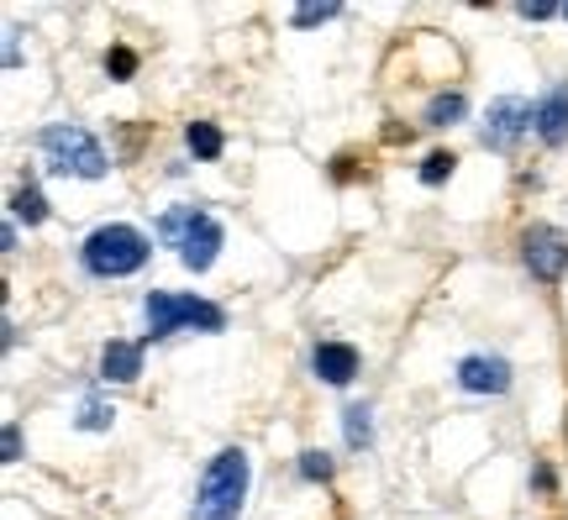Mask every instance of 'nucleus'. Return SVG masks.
Wrapping results in <instances>:
<instances>
[{
	"mask_svg": "<svg viewBox=\"0 0 568 520\" xmlns=\"http://www.w3.org/2000/svg\"><path fill=\"white\" fill-rule=\"evenodd\" d=\"M247 479H253L247 452L243 447H222L216 458L205 462L195 504H190V520H237L243 516V500H247Z\"/></svg>",
	"mask_w": 568,
	"mask_h": 520,
	"instance_id": "1",
	"label": "nucleus"
},
{
	"mask_svg": "<svg viewBox=\"0 0 568 520\" xmlns=\"http://www.w3.org/2000/svg\"><path fill=\"white\" fill-rule=\"evenodd\" d=\"M105 74H111V80H132V74H138V53H132V48H111V53H105Z\"/></svg>",
	"mask_w": 568,
	"mask_h": 520,
	"instance_id": "17",
	"label": "nucleus"
},
{
	"mask_svg": "<svg viewBox=\"0 0 568 520\" xmlns=\"http://www.w3.org/2000/svg\"><path fill=\"white\" fill-rule=\"evenodd\" d=\"M142 374V341H105L101 347V379L132 384Z\"/></svg>",
	"mask_w": 568,
	"mask_h": 520,
	"instance_id": "11",
	"label": "nucleus"
},
{
	"mask_svg": "<svg viewBox=\"0 0 568 520\" xmlns=\"http://www.w3.org/2000/svg\"><path fill=\"white\" fill-rule=\"evenodd\" d=\"M531 483H537V489L548 494V489H552V468H537V473H531Z\"/></svg>",
	"mask_w": 568,
	"mask_h": 520,
	"instance_id": "24",
	"label": "nucleus"
},
{
	"mask_svg": "<svg viewBox=\"0 0 568 520\" xmlns=\"http://www.w3.org/2000/svg\"><path fill=\"white\" fill-rule=\"evenodd\" d=\"M184 142H190V153L205 159V163H216L222 159V147H226V137H222V126H216V121H190V126H184Z\"/></svg>",
	"mask_w": 568,
	"mask_h": 520,
	"instance_id": "12",
	"label": "nucleus"
},
{
	"mask_svg": "<svg viewBox=\"0 0 568 520\" xmlns=\"http://www.w3.org/2000/svg\"><path fill=\"white\" fill-rule=\"evenodd\" d=\"M159 242L180 253V263L190 274H205V268L216 263V253H222L226 232L205 205H169L159 216Z\"/></svg>",
	"mask_w": 568,
	"mask_h": 520,
	"instance_id": "2",
	"label": "nucleus"
},
{
	"mask_svg": "<svg viewBox=\"0 0 568 520\" xmlns=\"http://www.w3.org/2000/svg\"><path fill=\"white\" fill-rule=\"evenodd\" d=\"M531 111H537V105L521 101V95H500V101L489 105V116H485V132H479V142H485L489 153H510V147L521 142V132L531 126Z\"/></svg>",
	"mask_w": 568,
	"mask_h": 520,
	"instance_id": "7",
	"label": "nucleus"
},
{
	"mask_svg": "<svg viewBox=\"0 0 568 520\" xmlns=\"http://www.w3.org/2000/svg\"><path fill=\"white\" fill-rule=\"evenodd\" d=\"M148 253H153L148 237H142L138 226H126V221H105V226H95L80 242L84 274H95V279H126V274H138L142 263H148Z\"/></svg>",
	"mask_w": 568,
	"mask_h": 520,
	"instance_id": "3",
	"label": "nucleus"
},
{
	"mask_svg": "<svg viewBox=\"0 0 568 520\" xmlns=\"http://www.w3.org/2000/svg\"><path fill=\"white\" fill-rule=\"evenodd\" d=\"M343 437L353 452H364V447H374V410L368 405H347L343 410Z\"/></svg>",
	"mask_w": 568,
	"mask_h": 520,
	"instance_id": "13",
	"label": "nucleus"
},
{
	"mask_svg": "<svg viewBox=\"0 0 568 520\" xmlns=\"http://www.w3.org/2000/svg\"><path fill=\"white\" fill-rule=\"evenodd\" d=\"M531 132L548 142V147H564L568 142V84H552L548 95L531 111Z\"/></svg>",
	"mask_w": 568,
	"mask_h": 520,
	"instance_id": "9",
	"label": "nucleus"
},
{
	"mask_svg": "<svg viewBox=\"0 0 568 520\" xmlns=\"http://www.w3.org/2000/svg\"><path fill=\"white\" fill-rule=\"evenodd\" d=\"M337 11H343V6H295V27H322V21H332L337 17Z\"/></svg>",
	"mask_w": 568,
	"mask_h": 520,
	"instance_id": "20",
	"label": "nucleus"
},
{
	"mask_svg": "<svg viewBox=\"0 0 568 520\" xmlns=\"http://www.w3.org/2000/svg\"><path fill=\"white\" fill-rule=\"evenodd\" d=\"M458 389L468 395H506L510 389V363L500 353H468L458 363Z\"/></svg>",
	"mask_w": 568,
	"mask_h": 520,
	"instance_id": "8",
	"label": "nucleus"
},
{
	"mask_svg": "<svg viewBox=\"0 0 568 520\" xmlns=\"http://www.w3.org/2000/svg\"><path fill=\"white\" fill-rule=\"evenodd\" d=\"M453 169H458V159H453V153H426V163H422V184H443V180H453Z\"/></svg>",
	"mask_w": 568,
	"mask_h": 520,
	"instance_id": "16",
	"label": "nucleus"
},
{
	"mask_svg": "<svg viewBox=\"0 0 568 520\" xmlns=\"http://www.w3.org/2000/svg\"><path fill=\"white\" fill-rule=\"evenodd\" d=\"M0 458H6V462L21 458V431H17V420H11V426H6V437H0Z\"/></svg>",
	"mask_w": 568,
	"mask_h": 520,
	"instance_id": "21",
	"label": "nucleus"
},
{
	"mask_svg": "<svg viewBox=\"0 0 568 520\" xmlns=\"http://www.w3.org/2000/svg\"><path fill=\"white\" fill-rule=\"evenodd\" d=\"M111 416H116L111 405L84 400V405H80V431H105V426H111Z\"/></svg>",
	"mask_w": 568,
	"mask_h": 520,
	"instance_id": "18",
	"label": "nucleus"
},
{
	"mask_svg": "<svg viewBox=\"0 0 568 520\" xmlns=\"http://www.w3.org/2000/svg\"><path fill=\"white\" fill-rule=\"evenodd\" d=\"M21 63V48H17V32H6V69H17Z\"/></svg>",
	"mask_w": 568,
	"mask_h": 520,
	"instance_id": "23",
	"label": "nucleus"
},
{
	"mask_svg": "<svg viewBox=\"0 0 568 520\" xmlns=\"http://www.w3.org/2000/svg\"><path fill=\"white\" fill-rule=\"evenodd\" d=\"M11 216H21L27 226H42V221H48V201H42V190L32 180L17 184V195H11Z\"/></svg>",
	"mask_w": 568,
	"mask_h": 520,
	"instance_id": "14",
	"label": "nucleus"
},
{
	"mask_svg": "<svg viewBox=\"0 0 568 520\" xmlns=\"http://www.w3.org/2000/svg\"><path fill=\"white\" fill-rule=\"evenodd\" d=\"M453 121H464V95L458 90H443V95L426 101V126H453Z\"/></svg>",
	"mask_w": 568,
	"mask_h": 520,
	"instance_id": "15",
	"label": "nucleus"
},
{
	"mask_svg": "<svg viewBox=\"0 0 568 520\" xmlns=\"http://www.w3.org/2000/svg\"><path fill=\"white\" fill-rule=\"evenodd\" d=\"M521 258H527L537 284H558L568 274V237L548 221H537V226L521 232Z\"/></svg>",
	"mask_w": 568,
	"mask_h": 520,
	"instance_id": "6",
	"label": "nucleus"
},
{
	"mask_svg": "<svg viewBox=\"0 0 568 520\" xmlns=\"http://www.w3.org/2000/svg\"><path fill=\"white\" fill-rule=\"evenodd\" d=\"M311 368H316V379H326V384H353V374H358V347H347V341H316Z\"/></svg>",
	"mask_w": 568,
	"mask_h": 520,
	"instance_id": "10",
	"label": "nucleus"
},
{
	"mask_svg": "<svg viewBox=\"0 0 568 520\" xmlns=\"http://www.w3.org/2000/svg\"><path fill=\"white\" fill-rule=\"evenodd\" d=\"M564 17H568V6H564Z\"/></svg>",
	"mask_w": 568,
	"mask_h": 520,
	"instance_id": "25",
	"label": "nucleus"
},
{
	"mask_svg": "<svg viewBox=\"0 0 568 520\" xmlns=\"http://www.w3.org/2000/svg\"><path fill=\"white\" fill-rule=\"evenodd\" d=\"M516 11H521L527 21H548L552 11H558V6H552V0H537V6H516Z\"/></svg>",
	"mask_w": 568,
	"mask_h": 520,
	"instance_id": "22",
	"label": "nucleus"
},
{
	"mask_svg": "<svg viewBox=\"0 0 568 520\" xmlns=\"http://www.w3.org/2000/svg\"><path fill=\"white\" fill-rule=\"evenodd\" d=\"M38 147H42V159H48V169H53V174H69V180H105V169H111L101 137L74 126V121L42 126Z\"/></svg>",
	"mask_w": 568,
	"mask_h": 520,
	"instance_id": "5",
	"label": "nucleus"
},
{
	"mask_svg": "<svg viewBox=\"0 0 568 520\" xmlns=\"http://www.w3.org/2000/svg\"><path fill=\"white\" fill-rule=\"evenodd\" d=\"M142 320H148V341H163L174 332H226V310L201 295H180V289H153L142 300Z\"/></svg>",
	"mask_w": 568,
	"mask_h": 520,
	"instance_id": "4",
	"label": "nucleus"
},
{
	"mask_svg": "<svg viewBox=\"0 0 568 520\" xmlns=\"http://www.w3.org/2000/svg\"><path fill=\"white\" fill-rule=\"evenodd\" d=\"M301 479L326 483V479H332V458H326V452H316V447H311V452H301Z\"/></svg>",
	"mask_w": 568,
	"mask_h": 520,
	"instance_id": "19",
	"label": "nucleus"
}]
</instances>
